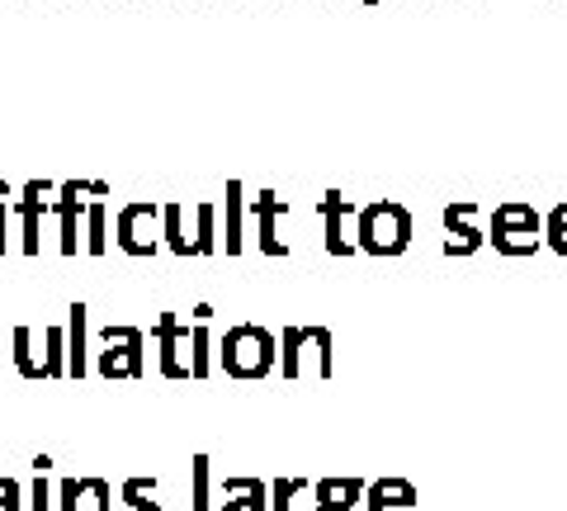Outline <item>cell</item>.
<instances>
[{
  "label": "cell",
  "mask_w": 567,
  "mask_h": 511,
  "mask_svg": "<svg viewBox=\"0 0 567 511\" xmlns=\"http://www.w3.org/2000/svg\"><path fill=\"white\" fill-rule=\"evenodd\" d=\"M218 369L227 379H241V384H256L265 375L279 369V337L260 323H237L223 331L218 341Z\"/></svg>",
  "instance_id": "cell-1"
},
{
  "label": "cell",
  "mask_w": 567,
  "mask_h": 511,
  "mask_svg": "<svg viewBox=\"0 0 567 511\" xmlns=\"http://www.w3.org/2000/svg\"><path fill=\"white\" fill-rule=\"evenodd\" d=\"M308 369L317 379L336 375V337L327 327H284L279 331V375L298 384Z\"/></svg>",
  "instance_id": "cell-2"
},
{
  "label": "cell",
  "mask_w": 567,
  "mask_h": 511,
  "mask_svg": "<svg viewBox=\"0 0 567 511\" xmlns=\"http://www.w3.org/2000/svg\"><path fill=\"white\" fill-rule=\"evenodd\" d=\"M412 242V214L393 200H379L360 208V223H354V252L369 256H398Z\"/></svg>",
  "instance_id": "cell-3"
},
{
  "label": "cell",
  "mask_w": 567,
  "mask_h": 511,
  "mask_svg": "<svg viewBox=\"0 0 567 511\" xmlns=\"http://www.w3.org/2000/svg\"><path fill=\"white\" fill-rule=\"evenodd\" d=\"M114 246L133 260H147L156 252H166L162 246V204H152V200L123 204L114 214Z\"/></svg>",
  "instance_id": "cell-4"
},
{
  "label": "cell",
  "mask_w": 567,
  "mask_h": 511,
  "mask_svg": "<svg viewBox=\"0 0 567 511\" xmlns=\"http://www.w3.org/2000/svg\"><path fill=\"white\" fill-rule=\"evenodd\" d=\"M100 346L91 369L100 379H142V369H147V337H142V327H104L100 331Z\"/></svg>",
  "instance_id": "cell-5"
},
{
  "label": "cell",
  "mask_w": 567,
  "mask_h": 511,
  "mask_svg": "<svg viewBox=\"0 0 567 511\" xmlns=\"http://www.w3.org/2000/svg\"><path fill=\"white\" fill-rule=\"evenodd\" d=\"M152 341H156V369L162 379H194V327L181 323L175 313H162L152 323Z\"/></svg>",
  "instance_id": "cell-6"
},
{
  "label": "cell",
  "mask_w": 567,
  "mask_h": 511,
  "mask_svg": "<svg viewBox=\"0 0 567 511\" xmlns=\"http://www.w3.org/2000/svg\"><path fill=\"white\" fill-rule=\"evenodd\" d=\"M81 195H91V181H58L52 208H58V252L62 256L85 252V200Z\"/></svg>",
  "instance_id": "cell-7"
},
{
  "label": "cell",
  "mask_w": 567,
  "mask_h": 511,
  "mask_svg": "<svg viewBox=\"0 0 567 511\" xmlns=\"http://www.w3.org/2000/svg\"><path fill=\"white\" fill-rule=\"evenodd\" d=\"M48 195H58V185H52V181H24L20 200H14V214H20V252L24 256L43 252V218L52 214Z\"/></svg>",
  "instance_id": "cell-8"
},
{
  "label": "cell",
  "mask_w": 567,
  "mask_h": 511,
  "mask_svg": "<svg viewBox=\"0 0 567 511\" xmlns=\"http://www.w3.org/2000/svg\"><path fill=\"white\" fill-rule=\"evenodd\" d=\"M251 214H256V246L265 256H289V242L279 237V218H289L293 208L289 200H279L275 190H260V195L251 200Z\"/></svg>",
  "instance_id": "cell-9"
},
{
  "label": "cell",
  "mask_w": 567,
  "mask_h": 511,
  "mask_svg": "<svg viewBox=\"0 0 567 511\" xmlns=\"http://www.w3.org/2000/svg\"><path fill=\"white\" fill-rule=\"evenodd\" d=\"M58 511H114V488L104 479H62Z\"/></svg>",
  "instance_id": "cell-10"
},
{
  "label": "cell",
  "mask_w": 567,
  "mask_h": 511,
  "mask_svg": "<svg viewBox=\"0 0 567 511\" xmlns=\"http://www.w3.org/2000/svg\"><path fill=\"white\" fill-rule=\"evenodd\" d=\"M66 313H71L66 317V375L85 379V375H91V308L71 304Z\"/></svg>",
  "instance_id": "cell-11"
},
{
  "label": "cell",
  "mask_w": 567,
  "mask_h": 511,
  "mask_svg": "<svg viewBox=\"0 0 567 511\" xmlns=\"http://www.w3.org/2000/svg\"><path fill=\"white\" fill-rule=\"evenodd\" d=\"M354 214V204L341 195V190H327L322 195V233H327V252L331 256H354V242L346 237V218Z\"/></svg>",
  "instance_id": "cell-12"
},
{
  "label": "cell",
  "mask_w": 567,
  "mask_h": 511,
  "mask_svg": "<svg viewBox=\"0 0 567 511\" xmlns=\"http://www.w3.org/2000/svg\"><path fill=\"white\" fill-rule=\"evenodd\" d=\"M364 502L360 479H322L312 483V511H354Z\"/></svg>",
  "instance_id": "cell-13"
},
{
  "label": "cell",
  "mask_w": 567,
  "mask_h": 511,
  "mask_svg": "<svg viewBox=\"0 0 567 511\" xmlns=\"http://www.w3.org/2000/svg\"><path fill=\"white\" fill-rule=\"evenodd\" d=\"M223 507L218 511H270V488L260 479H223Z\"/></svg>",
  "instance_id": "cell-14"
},
{
  "label": "cell",
  "mask_w": 567,
  "mask_h": 511,
  "mask_svg": "<svg viewBox=\"0 0 567 511\" xmlns=\"http://www.w3.org/2000/svg\"><path fill=\"white\" fill-rule=\"evenodd\" d=\"M185 214H189V208L181 200H166L162 204V246H166V252H175L181 260L194 256V237H189V227H185Z\"/></svg>",
  "instance_id": "cell-15"
},
{
  "label": "cell",
  "mask_w": 567,
  "mask_h": 511,
  "mask_svg": "<svg viewBox=\"0 0 567 511\" xmlns=\"http://www.w3.org/2000/svg\"><path fill=\"white\" fill-rule=\"evenodd\" d=\"M364 502H369V511H416V492L402 479H379L364 488Z\"/></svg>",
  "instance_id": "cell-16"
},
{
  "label": "cell",
  "mask_w": 567,
  "mask_h": 511,
  "mask_svg": "<svg viewBox=\"0 0 567 511\" xmlns=\"http://www.w3.org/2000/svg\"><path fill=\"white\" fill-rule=\"evenodd\" d=\"M246 190L241 181H227V204H223V214H227V227H223V246H227V256H241V246H246V233H241V223H246Z\"/></svg>",
  "instance_id": "cell-17"
},
{
  "label": "cell",
  "mask_w": 567,
  "mask_h": 511,
  "mask_svg": "<svg viewBox=\"0 0 567 511\" xmlns=\"http://www.w3.org/2000/svg\"><path fill=\"white\" fill-rule=\"evenodd\" d=\"M156 498H162V483L147 479V473H133V479H123V488H118L123 511H162Z\"/></svg>",
  "instance_id": "cell-18"
},
{
  "label": "cell",
  "mask_w": 567,
  "mask_h": 511,
  "mask_svg": "<svg viewBox=\"0 0 567 511\" xmlns=\"http://www.w3.org/2000/svg\"><path fill=\"white\" fill-rule=\"evenodd\" d=\"M218 252V204L204 200L194 204V256H213Z\"/></svg>",
  "instance_id": "cell-19"
},
{
  "label": "cell",
  "mask_w": 567,
  "mask_h": 511,
  "mask_svg": "<svg viewBox=\"0 0 567 511\" xmlns=\"http://www.w3.org/2000/svg\"><path fill=\"white\" fill-rule=\"evenodd\" d=\"M85 252H91V256L110 252V204H104V200L85 204Z\"/></svg>",
  "instance_id": "cell-20"
},
{
  "label": "cell",
  "mask_w": 567,
  "mask_h": 511,
  "mask_svg": "<svg viewBox=\"0 0 567 511\" xmlns=\"http://www.w3.org/2000/svg\"><path fill=\"white\" fill-rule=\"evenodd\" d=\"M10 360L20 369V379H48L43 375V360L33 356V331L29 327H14L10 331Z\"/></svg>",
  "instance_id": "cell-21"
},
{
  "label": "cell",
  "mask_w": 567,
  "mask_h": 511,
  "mask_svg": "<svg viewBox=\"0 0 567 511\" xmlns=\"http://www.w3.org/2000/svg\"><path fill=\"white\" fill-rule=\"evenodd\" d=\"M189 511H213V460L194 454L189 460Z\"/></svg>",
  "instance_id": "cell-22"
},
{
  "label": "cell",
  "mask_w": 567,
  "mask_h": 511,
  "mask_svg": "<svg viewBox=\"0 0 567 511\" xmlns=\"http://www.w3.org/2000/svg\"><path fill=\"white\" fill-rule=\"evenodd\" d=\"M43 375L48 379L66 375V327H43Z\"/></svg>",
  "instance_id": "cell-23"
},
{
  "label": "cell",
  "mask_w": 567,
  "mask_h": 511,
  "mask_svg": "<svg viewBox=\"0 0 567 511\" xmlns=\"http://www.w3.org/2000/svg\"><path fill=\"white\" fill-rule=\"evenodd\" d=\"M303 492H312L308 479H275L270 483V511H293Z\"/></svg>",
  "instance_id": "cell-24"
},
{
  "label": "cell",
  "mask_w": 567,
  "mask_h": 511,
  "mask_svg": "<svg viewBox=\"0 0 567 511\" xmlns=\"http://www.w3.org/2000/svg\"><path fill=\"white\" fill-rule=\"evenodd\" d=\"M213 369V331L208 323H194V379H208Z\"/></svg>",
  "instance_id": "cell-25"
},
{
  "label": "cell",
  "mask_w": 567,
  "mask_h": 511,
  "mask_svg": "<svg viewBox=\"0 0 567 511\" xmlns=\"http://www.w3.org/2000/svg\"><path fill=\"white\" fill-rule=\"evenodd\" d=\"M52 507H58V488H52L43 473H39L33 488H29V511H52Z\"/></svg>",
  "instance_id": "cell-26"
},
{
  "label": "cell",
  "mask_w": 567,
  "mask_h": 511,
  "mask_svg": "<svg viewBox=\"0 0 567 511\" xmlns=\"http://www.w3.org/2000/svg\"><path fill=\"white\" fill-rule=\"evenodd\" d=\"M0 511H24V488L14 479H0Z\"/></svg>",
  "instance_id": "cell-27"
},
{
  "label": "cell",
  "mask_w": 567,
  "mask_h": 511,
  "mask_svg": "<svg viewBox=\"0 0 567 511\" xmlns=\"http://www.w3.org/2000/svg\"><path fill=\"white\" fill-rule=\"evenodd\" d=\"M14 204V200H10ZM10 204H0V256L10 252Z\"/></svg>",
  "instance_id": "cell-28"
},
{
  "label": "cell",
  "mask_w": 567,
  "mask_h": 511,
  "mask_svg": "<svg viewBox=\"0 0 567 511\" xmlns=\"http://www.w3.org/2000/svg\"><path fill=\"white\" fill-rule=\"evenodd\" d=\"M213 317V304H194V323H208Z\"/></svg>",
  "instance_id": "cell-29"
},
{
  "label": "cell",
  "mask_w": 567,
  "mask_h": 511,
  "mask_svg": "<svg viewBox=\"0 0 567 511\" xmlns=\"http://www.w3.org/2000/svg\"><path fill=\"white\" fill-rule=\"evenodd\" d=\"M10 195H14V185H10V181H0V204H10Z\"/></svg>",
  "instance_id": "cell-30"
},
{
  "label": "cell",
  "mask_w": 567,
  "mask_h": 511,
  "mask_svg": "<svg viewBox=\"0 0 567 511\" xmlns=\"http://www.w3.org/2000/svg\"><path fill=\"white\" fill-rule=\"evenodd\" d=\"M0 346H6V341H0ZM6 356H10V350H0V375H6Z\"/></svg>",
  "instance_id": "cell-31"
},
{
  "label": "cell",
  "mask_w": 567,
  "mask_h": 511,
  "mask_svg": "<svg viewBox=\"0 0 567 511\" xmlns=\"http://www.w3.org/2000/svg\"><path fill=\"white\" fill-rule=\"evenodd\" d=\"M364 6H379V0H364Z\"/></svg>",
  "instance_id": "cell-32"
}]
</instances>
